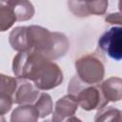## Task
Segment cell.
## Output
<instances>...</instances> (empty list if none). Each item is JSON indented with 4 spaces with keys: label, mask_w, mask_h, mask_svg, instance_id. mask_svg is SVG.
Segmentation results:
<instances>
[{
    "label": "cell",
    "mask_w": 122,
    "mask_h": 122,
    "mask_svg": "<svg viewBox=\"0 0 122 122\" xmlns=\"http://www.w3.org/2000/svg\"><path fill=\"white\" fill-rule=\"evenodd\" d=\"M12 71L20 79H27L43 91L51 90L63 81L59 66L35 50L19 51L12 61Z\"/></svg>",
    "instance_id": "obj_1"
},
{
    "label": "cell",
    "mask_w": 122,
    "mask_h": 122,
    "mask_svg": "<svg viewBox=\"0 0 122 122\" xmlns=\"http://www.w3.org/2000/svg\"><path fill=\"white\" fill-rule=\"evenodd\" d=\"M30 50H35L49 59L64 56L69 51L70 44L67 37L60 32H51L40 26L28 27Z\"/></svg>",
    "instance_id": "obj_2"
},
{
    "label": "cell",
    "mask_w": 122,
    "mask_h": 122,
    "mask_svg": "<svg viewBox=\"0 0 122 122\" xmlns=\"http://www.w3.org/2000/svg\"><path fill=\"white\" fill-rule=\"evenodd\" d=\"M68 92L76 98L78 105L85 111L101 109L109 102L102 91L101 85L86 84L77 75L71 80Z\"/></svg>",
    "instance_id": "obj_3"
},
{
    "label": "cell",
    "mask_w": 122,
    "mask_h": 122,
    "mask_svg": "<svg viewBox=\"0 0 122 122\" xmlns=\"http://www.w3.org/2000/svg\"><path fill=\"white\" fill-rule=\"evenodd\" d=\"M77 76L86 84H98L104 77L105 70L101 60L94 54H87L75 61Z\"/></svg>",
    "instance_id": "obj_4"
},
{
    "label": "cell",
    "mask_w": 122,
    "mask_h": 122,
    "mask_svg": "<svg viewBox=\"0 0 122 122\" xmlns=\"http://www.w3.org/2000/svg\"><path fill=\"white\" fill-rule=\"evenodd\" d=\"M98 46L111 58L122 60V27H112L104 32L98 40Z\"/></svg>",
    "instance_id": "obj_5"
},
{
    "label": "cell",
    "mask_w": 122,
    "mask_h": 122,
    "mask_svg": "<svg viewBox=\"0 0 122 122\" xmlns=\"http://www.w3.org/2000/svg\"><path fill=\"white\" fill-rule=\"evenodd\" d=\"M69 8L71 11L78 17H86L91 14L102 15L107 10L108 0H84Z\"/></svg>",
    "instance_id": "obj_6"
},
{
    "label": "cell",
    "mask_w": 122,
    "mask_h": 122,
    "mask_svg": "<svg viewBox=\"0 0 122 122\" xmlns=\"http://www.w3.org/2000/svg\"><path fill=\"white\" fill-rule=\"evenodd\" d=\"M78 103L76 98L72 94H67L57 100L54 108V112L52 114V120L54 121H64L71 120V116H72L77 110Z\"/></svg>",
    "instance_id": "obj_7"
},
{
    "label": "cell",
    "mask_w": 122,
    "mask_h": 122,
    "mask_svg": "<svg viewBox=\"0 0 122 122\" xmlns=\"http://www.w3.org/2000/svg\"><path fill=\"white\" fill-rule=\"evenodd\" d=\"M23 79L18 82L17 89L14 94V103L19 105L34 104L40 96L39 89L34 85Z\"/></svg>",
    "instance_id": "obj_8"
},
{
    "label": "cell",
    "mask_w": 122,
    "mask_h": 122,
    "mask_svg": "<svg viewBox=\"0 0 122 122\" xmlns=\"http://www.w3.org/2000/svg\"><path fill=\"white\" fill-rule=\"evenodd\" d=\"M11 48L17 51H26L30 50V36L28 27H16L11 30L9 37Z\"/></svg>",
    "instance_id": "obj_9"
},
{
    "label": "cell",
    "mask_w": 122,
    "mask_h": 122,
    "mask_svg": "<svg viewBox=\"0 0 122 122\" xmlns=\"http://www.w3.org/2000/svg\"><path fill=\"white\" fill-rule=\"evenodd\" d=\"M102 91L109 101H118L122 99V79L111 77L101 84Z\"/></svg>",
    "instance_id": "obj_10"
},
{
    "label": "cell",
    "mask_w": 122,
    "mask_h": 122,
    "mask_svg": "<svg viewBox=\"0 0 122 122\" xmlns=\"http://www.w3.org/2000/svg\"><path fill=\"white\" fill-rule=\"evenodd\" d=\"M39 116V112L35 105L28 104L16 108L10 117V121H36Z\"/></svg>",
    "instance_id": "obj_11"
},
{
    "label": "cell",
    "mask_w": 122,
    "mask_h": 122,
    "mask_svg": "<svg viewBox=\"0 0 122 122\" xmlns=\"http://www.w3.org/2000/svg\"><path fill=\"white\" fill-rule=\"evenodd\" d=\"M10 6L17 18V21H26L30 19L34 14V9L32 4L29 0H15Z\"/></svg>",
    "instance_id": "obj_12"
},
{
    "label": "cell",
    "mask_w": 122,
    "mask_h": 122,
    "mask_svg": "<svg viewBox=\"0 0 122 122\" xmlns=\"http://www.w3.org/2000/svg\"><path fill=\"white\" fill-rule=\"evenodd\" d=\"M17 21L16 15L13 10L5 4H1L0 7V30L1 31H5L10 29L13 23Z\"/></svg>",
    "instance_id": "obj_13"
},
{
    "label": "cell",
    "mask_w": 122,
    "mask_h": 122,
    "mask_svg": "<svg viewBox=\"0 0 122 122\" xmlns=\"http://www.w3.org/2000/svg\"><path fill=\"white\" fill-rule=\"evenodd\" d=\"M18 81L10 76L1 74V84H0V94L12 97L14 99V94L17 89Z\"/></svg>",
    "instance_id": "obj_14"
},
{
    "label": "cell",
    "mask_w": 122,
    "mask_h": 122,
    "mask_svg": "<svg viewBox=\"0 0 122 122\" xmlns=\"http://www.w3.org/2000/svg\"><path fill=\"white\" fill-rule=\"evenodd\" d=\"M122 120V111L115 108H101L95 115V121H121Z\"/></svg>",
    "instance_id": "obj_15"
},
{
    "label": "cell",
    "mask_w": 122,
    "mask_h": 122,
    "mask_svg": "<svg viewBox=\"0 0 122 122\" xmlns=\"http://www.w3.org/2000/svg\"><path fill=\"white\" fill-rule=\"evenodd\" d=\"M35 107L37 108L39 112V116L40 117H45L49 115L52 112V101L51 96L46 93L42 92L37 99V101L34 103Z\"/></svg>",
    "instance_id": "obj_16"
},
{
    "label": "cell",
    "mask_w": 122,
    "mask_h": 122,
    "mask_svg": "<svg viewBox=\"0 0 122 122\" xmlns=\"http://www.w3.org/2000/svg\"><path fill=\"white\" fill-rule=\"evenodd\" d=\"M105 21L110 24H118L122 25V12L110 13L105 17Z\"/></svg>",
    "instance_id": "obj_17"
},
{
    "label": "cell",
    "mask_w": 122,
    "mask_h": 122,
    "mask_svg": "<svg viewBox=\"0 0 122 122\" xmlns=\"http://www.w3.org/2000/svg\"><path fill=\"white\" fill-rule=\"evenodd\" d=\"M15 0H1V4H5V5H10L11 3H13Z\"/></svg>",
    "instance_id": "obj_18"
},
{
    "label": "cell",
    "mask_w": 122,
    "mask_h": 122,
    "mask_svg": "<svg viewBox=\"0 0 122 122\" xmlns=\"http://www.w3.org/2000/svg\"><path fill=\"white\" fill-rule=\"evenodd\" d=\"M118 8H119L120 12H122V0H119V2H118Z\"/></svg>",
    "instance_id": "obj_19"
}]
</instances>
